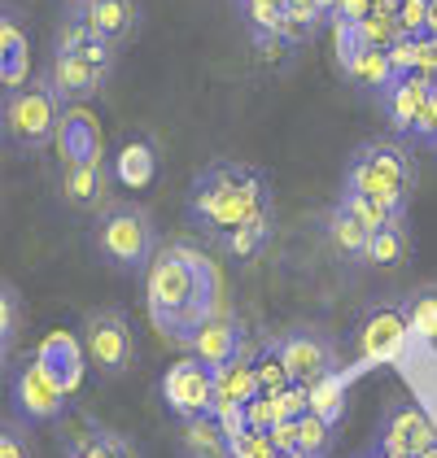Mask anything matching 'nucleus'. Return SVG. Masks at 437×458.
<instances>
[{"mask_svg": "<svg viewBox=\"0 0 437 458\" xmlns=\"http://www.w3.org/2000/svg\"><path fill=\"white\" fill-rule=\"evenodd\" d=\"M145 297L162 336L193 341L218 315V276L197 249L162 245L145 267Z\"/></svg>", "mask_w": 437, "mask_h": 458, "instance_id": "nucleus-1", "label": "nucleus"}, {"mask_svg": "<svg viewBox=\"0 0 437 458\" xmlns=\"http://www.w3.org/2000/svg\"><path fill=\"white\" fill-rule=\"evenodd\" d=\"M271 210V179L245 162H215L188 188V223L206 236H227L241 223Z\"/></svg>", "mask_w": 437, "mask_h": 458, "instance_id": "nucleus-2", "label": "nucleus"}, {"mask_svg": "<svg viewBox=\"0 0 437 458\" xmlns=\"http://www.w3.org/2000/svg\"><path fill=\"white\" fill-rule=\"evenodd\" d=\"M92 245L101 253V262H109L114 271H145L158 253V227L153 214L141 201H109L106 210L97 214L92 227Z\"/></svg>", "mask_w": 437, "mask_h": 458, "instance_id": "nucleus-3", "label": "nucleus"}, {"mask_svg": "<svg viewBox=\"0 0 437 458\" xmlns=\"http://www.w3.org/2000/svg\"><path fill=\"white\" fill-rule=\"evenodd\" d=\"M62 114H66V101L57 97L53 79L48 74L27 79L22 88L4 92V136L22 153H39V148H48L57 140Z\"/></svg>", "mask_w": 437, "mask_h": 458, "instance_id": "nucleus-4", "label": "nucleus"}, {"mask_svg": "<svg viewBox=\"0 0 437 458\" xmlns=\"http://www.w3.org/2000/svg\"><path fill=\"white\" fill-rule=\"evenodd\" d=\"M79 336H83L88 362H92V371L101 380H118V376L132 371V362H136V332H132V323H127L123 310H114V306L92 310L83 318Z\"/></svg>", "mask_w": 437, "mask_h": 458, "instance_id": "nucleus-5", "label": "nucleus"}, {"mask_svg": "<svg viewBox=\"0 0 437 458\" xmlns=\"http://www.w3.org/2000/svg\"><path fill=\"white\" fill-rule=\"evenodd\" d=\"M9 402L27 423H57L66 420V411H71V393L39 362V353L22 358L9 371Z\"/></svg>", "mask_w": 437, "mask_h": 458, "instance_id": "nucleus-6", "label": "nucleus"}, {"mask_svg": "<svg viewBox=\"0 0 437 458\" xmlns=\"http://www.w3.org/2000/svg\"><path fill=\"white\" fill-rule=\"evenodd\" d=\"M162 406L176 420H197V415H215L218 411V385H215V367H206L197 353L180 358L162 371Z\"/></svg>", "mask_w": 437, "mask_h": 458, "instance_id": "nucleus-7", "label": "nucleus"}, {"mask_svg": "<svg viewBox=\"0 0 437 458\" xmlns=\"http://www.w3.org/2000/svg\"><path fill=\"white\" fill-rule=\"evenodd\" d=\"M376 441H385L390 450L420 458L429 450H437V423L416 402H390L381 411V423H376Z\"/></svg>", "mask_w": 437, "mask_h": 458, "instance_id": "nucleus-8", "label": "nucleus"}, {"mask_svg": "<svg viewBox=\"0 0 437 458\" xmlns=\"http://www.w3.org/2000/svg\"><path fill=\"white\" fill-rule=\"evenodd\" d=\"M276 341H280V353H285L297 385H315L320 376L337 371V341L328 336L324 327H293V332L276 336Z\"/></svg>", "mask_w": 437, "mask_h": 458, "instance_id": "nucleus-9", "label": "nucleus"}, {"mask_svg": "<svg viewBox=\"0 0 437 458\" xmlns=\"http://www.w3.org/2000/svg\"><path fill=\"white\" fill-rule=\"evenodd\" d=\"M109 179H114V166H106V157L62 162V201L71 210H106Z\"/></svg>", "mask_w": 437, "mask_h": 458, "instance_id": "nucleus-10", "label": "nucleus"}, {"mask_svg": "<svg viewBox=\"0 0 437 458\" xmlns=\"http://www.w3.org/2000/svg\"><path fill=\"white\" fill-rule=\"evenodd\" d=\"M407 332H411L407 306H376L355 332V358L359 362H381V358H390L398 350Z\"/></svg>", "mask_w": 437, "mask_h": 458, "instance_id": "nucleus-11", "label": "nucleus"}, {"mask_svg": "<svg viewBox=\"0 0 437 458\" xmlns=\"http://www.w3.org/2000/svg\"><path fill=\"white\" fill-rule=\"evenodd\" d=\"M48 79H53V88H57V97H62L66 106H88V101L101 97L109 74L101 71V66H92L83 53H53Z\"/></svg>", "mask_w": 437, "mask_h": 458, "instance_id": "nucleus-12", "label": "nucleus"}, {"mask_svg": "<svg viewBox=\"0 0 437 458\" xmlns=\"http://www.w3.org/2000/svg\"><path fill=\"white\" fill-rule=\"evenodd\" d=\"M433 101V79L429 74H402V79H394L385 92H381V114L390 118V127L398 131V136H411V127L420 123V114H424V106Z\"/></svg>", "mask_w": 437, "mask_h": 458, "instance_id": "nucleus-13", "label": "nucleus"}, {"mask_svg": "<svg viewBox=\"0 0 437 458\" xmlns=\"http://www.w3.org/2000/svg\"><path fill=\"white\" fill-rule=\"evenodd\" d=\"M341 188H350V192H364V197H372V201H381V206H390L394 214H407V206H411V183H402V179H394L390 171H381V166H372V162H364L359 153H350V162H346V183Z\"/></svg>", "mask_w": 437, "mask_h": 458, "instance_id": "nucleus-14", "label": "nucleus"}, {"mask_svg": "<svg viewBox=\"0 0 437 458\" xmlns=\"http://www.w3.org/2000/svg\"><path fill=\"white\" fill-rule=\"evenodd\" d=\"M27 74H31V36L22 27V13L13 4H4V22H0V79H4V92L22 88Z\"/></svg>", "mask_w": 437, "mask_h": 458, "instance_id": "nucleus-15", "label": "nucleus"}, {"mask_svg": "<svg viewBox=\"0 0 437 458\" xmlns=\"http://www.w3.org/2000/svg\"><path fill=\"white\" fill-rule=\"evenodd\" d=\"M39 362L62 380V388L66 393H74V388L83 385V362H88V350H83V336H74V332H48L44 341H39Z\"/></svg>", "mask_w": 437, "mask_h": 458, "instance_id": "nucleus-16", "label": "nucleus"}, {"mask_svg": "<svg viewBox=\"0 0 437 458\" xmlns=\"http://www.w3.org/2000/svg\"><path fill=\"white\" fill-rule=\"evenodd\" d=\"M188 350L197 353L206 367H227V362H236V358L245 353V332H241L236 318L215 315L193 341H188Z\"/></svg>", "mask_w": 437, "mask_h": 458, "instance_id": "nucleus-17", "label": "nucleus"}, {"mask_svg": "<svg viewBox=\"0 0 437 458\" xmlns=\"http://www.w3.org/2000/svg\"><path fill=\"white\" fill-rule=\"evenodd\" d=\"M57 148L62 162H83V157H106L101 153V127L83 106H66L62 127H57Z\"/></svg>", "mask_w": 437, "mask_h": 458, "instance_id": "nucleus-18", "label": "nucleus"}, {"mask_svg": "<svg viewBox=\"0 0 437 458\" xmlns=\"http://www.w3.org/2000/svg\"><path fill=\"white\" fill-rule=\"evenodd\" d=\"M83 18H88L92 36L109 39V44H123V39L136 36V27H141V0H92L83 9Z\"/></svg>", "mask_w": 437, "mask_h": 458, "instance_id": "nucleus-19", "label": "nucleus"}, {"mask_svg": "<svg viewBox=\"0 0 437 458\" xmlns=\"http://www.w3.org/2000/svg\"><path fill=\"white\" fill-rule=\"evenodd\" d=\"M180 454L184 458H232V437L218 415H197L180 423Z\"/></svg>", "mask_w": 437, "mask_h": 458, "instance_id": "nucleus-20", "label": "nucleus"}, {"mask_svg": "<svg viewBox=\"0 0 437 458\" xmlns=\"http://www.w3.org/2000/svg\"><path fill=\"white\" fill-rule=\"evenodd\" d=\"M114 179L123 188H132V192L149 188L158 179V148H153V140H145V136L123 140V148L114 153Z\"/></svg>", "mask_w": 437, "mask_h": 458, "instance_id": "nucleus-21", "label": "nucleus"}, {"mask_svg": "<svg viewBox=\"0 0 437 458\" xmlns=\"http://www.w3.org/2000/svg\"><path fill=\"white\" fill-rule=\"evenodd\" d=\"M341 74H346L355 88L372 92L376 101H381V92L398 79V74H394V62H390V48H364V53H359V57H355Z\"/></svg>", "mask_w": 437, "mask_h": 458, "instance_id": "nucleus-22", "label": "nucleus"}, {"mask_svg": "<svg viewBox=\"0 0 437 458\" xmlns=\"http://www.w3.org/2000/svg\"><path fill=\"white\" fill-rule=\"evenodd\" d=\"M355 153H359L364 162H372V166L390 171V175L402 179V183H411V188H416V179H420V166H416L411 148L402 140H364Z\"/></svg>", "mask_w": 437, "mask_h": 458, "instance_id": "nucleus-23", "label": "nucleus"}, {"mask_svg": "<svg viewBox=\"0 0 437 458\" xmlns=\"http://www.w3.org/2000/svg\"><path fill=\"white\" fill-rule=\"evenodd\" d=\"M324 227H328V241H332V249H337V253H346V258H367V245H372V232H367L364 223H359L355 214L346 210L341 201H337V206L328 210Z\"/></svg>", "mask_w": 437, "mask_h": 458, "instance_id": "nucleus-24", "label": "nucleus"}, {"mask_svg": "<svg viewBox=\"0 0 437 458\" xmlns=\"http://www.w3.org/2000/svg\"><path fill=\"white\" fill-rule=\"evenodd\" d=\"M215 385H218V406H245L250 397L258 393V367L254 358H236V362H227V367H215Z\"/></svg>", "mask_w": 437, "mask_h": 458, "instance_id": "nucleus-25", "label": "nucleus"}, {"mask_svg": "<svg viewBox=\"0 0 437 458\" xmlns=\"http://www.w3.org/2000/svg\"><path fill=\"white\" fill-rule=\"evenodd\" d=\"M359 371V367H355ZM355 371H328V376H320L311 388V411L315 415H324L332 428L341 423V415H346V393H350V380H355Z\"/></svg>", "mask_w": 437, "mask_h": 458, "instance_id": "nucleus-26", "label": "nucleus"}, {"mask_svg": "<svg viewBox=\"0 0 437 458\" xmlns=\"http://www.w3.org/2000/svg\"><path fill=\"white\" fill-rule=\"evenodd\" d=\"M267 236H271V210L250 218V223H241L236 232H227V236H218V245L227 258H254L258 249L267 245Z\"/></svg>", "mask_w": 437, "mask_h": 458, "instance_id": "nucleus-27", "label": "nucleus"}, {"mask_svg": "<svg viewBox=\"0 0 437 458\" xmlns=\"http://www.w3.org/2000/svg\"><path fill=\"white\" fill-rule=\"evenodd\" d=\"M407 223L402 227H381V232H372V245H367V262L372 267H381V271H394L407 262Z\"/></svg>", "mask_w": 437, "mask_h": 458, "instance_id": "nucleus-28", "label": "nucleus"}, {"mask_svg": "<svg viewBox=\"0 0 437 458\" xmlns=\"http://www.w3.org/2000/svg\"><path fill=\"white\" fill-rule=\"evenodd\" d=\"M337 201L355 214L367 232H381V227H402V223H407V214H394L390 206L372 201V197H364V192H350V188H341V197H337Z\"/></svg>", "mask_w": 437, "mask_h": 458, "instance_id": "nucleus-29", "label": "nucleus"}, {"mask_svg": "<svg viewBox=\"0 0 437 458\" xmlns=\"http://www.w3.org/2000/svg\"><path fill=\"white\" fill-rule=\"evenodd\" d=\"M254 367H258V393H280V388L297 385V380H293V371H289V362H285V353H280V341H276V336L258 350Z\"/></svg>", "mask_w": 437, "mask_h": 458, "instance_id": "nucleus-30", "label": "nucleus"}, {"mask_svg": "<svg viewBox=\"0 0 437 458\" xmlns=\"http://www.w3.org/2000/svg\"><path fill=\"white\" fill-rule=\"evenodd\" d=\"M62 450H66V458H114L106 445V428L92 420H79L74 428H66Z\"/></svg>", "mask_w": 437, "mask_h": 458, "instance_id": "nucleus-31", "label": "nucleus"}, {"mask_svg": "<svg viewBox=\"0 0 437 458\" xmlns=\"http://www.w3.org/2000/svg\"><path fill=\"white\" fill-rule=\"evenodd\" d=\"M250 36H276L280 18H285V0H236Z\"/></svg>", "mask_w": 437, "mask_h": 458, "instance_id": "nucleus-32", "label": "nucleus"}, {"mask_svg": "<svg viewBox=\"0 0 437 458\" xmlns=\"http://www.w3.org/2000/svg\"><path fill=\"white\" fill-rule=\"evenodd\" d=\"M297 450H306L311 458H328V450H332V423L324 415H315V411H306L297 420Z\"/></svg>", "mask_w": 437, "mask_h": 458, "instance_id": "nucleus-33", "label": "nucleus"}, {"mask_svg": "<svg viewBox=\"0 0 437 458\" xmlns=\"http://www.w3.org/2000/svg\"><path fill=\"white\" fill-rule=\"evenodd\" d=\"M407 318H411V332L437 341V288H420L411 301H407Z\"/></svg>", "mask_w": 437, "mask_h": 458, "instance_id": "nucleus-34", "label": "nucleus"}, {"mask_svg": "<svg viewBox=\"0 0 437 458\" xmlns=\"http://www.w3.org/2000/svg\"><path fill=\"white\" fill-rule=\"evenodd\" d=\"M359 39H364V48H394L402 39V27L394 13H367L364 22H359Z\"/></svg>", "mask_w": 437, "mask_h": 458, "instance_id": "nucleus-35", "label": "nucleus"}, {"mask_svg": "<svg viewBox=\"0 0 437 458\" xmlns=\"http://www.w3.org/2000/svg\"><path fill=\"white\" fill-rule=\"evenodd\" d=\"M0 350L13 353V345H18V327H22V297H18V288H13V280H4V306H0Z\"/></svg>", "mask_w": 437, "mask_h": 458, "instance_id": "nucleus-36", "label": "nucleus"}, {"mask_svg": "<svg viewBox=\"0 0 437 458\" xmlns=\"http://www.w3.org/2000/svg\"><path fill=\"white\" fill-rule=\"evenodd\" d=\"M88 39H92L88 18H83V13H66V18H62V27L53 31V53H79Z\"/></svg>", "mask_w": 437, "mask_h": 458, "instance_id": "nucleus-37", "label": "nucleus"}, {"mask_svg": "<svg viewBox=\"0 0 437 458\" xmlns=\"http://www.w3.org/2000/svg\"><path fill=\"white\" fill-rule=\"evenodd\" d=\"M276 441L271 432H258V428H245L241 437H232V458H276Z\"/></svg>", "mask_w": 437, "mask_h": 458, "instance_id": "nucleus-38", "label": "nucleus"}, {"mask_svg": "<svg viewBox=\"0 0 437 458\" xmlns=\"http://www.w3.org/2000/svg\"><path fill=\"white\" fill-rule=\"evenodd\" d=\"M429 13H433V0H402L398 9V27L402 36H424L429 31Z\"/></svg>", "mask_w": 437, "mask_h": 458, "instance_id": "nucleus-39", "label": "nucleus"}, {"mask_svg": "<svg viewBox=\"0 0 437 458\" xmlns=\"http://www.w3.org/2000/svg\"><path fill=\"white\" fill-rule=\"evenodd\" d=\"M0 458H31L27 428L18 420H4V428H0Z\"/></svg>", "mask_w": 437, "mask_h": 458, "instance_id": "nucleus-40", "label": "nucleus"}, {"mask_svg": "<svg viewBox=\"0 0 437 458\" xmlns=\"http://www.w3.org/2000/svg\"><path fill=\"white\" fill-rule=\"evenodd\" d=\"M372 9H376V0H341V9H337V18L328 27H359Z\"/></svg>", "mask_w": 437, "mask_h": 458, "instance_id": "nucleus-41", "label": "nucleus"}, {"mask_svg": "<svg viewBox=\"0 0 437 458\" xmlns=\"http://www.w3.org/2000/svg\"><path fill=\"white\" fill-rule=\"evenodd\" d=\"M390 62H394V74H420L416 71V39L411 36H402L398 44H394V48H390Z\"/></svg>", "mask_w": 437, "mask_h": 458, "instance_id": "nucleus-42", "label": "nucleus"}, {"mask_svg": "<svg viewBox=\"0 0 437 458\" xmlns=\"http://www.w3.org/2000/svg\"><path fill=\"white\" fill-rule=\"evenodd\" d=\"M416 71L429 74L433 79L437 74V39L424 31V36H416Z\"/></svg>", "mask_w": 437, "mask_h": 458, "instance_id": "nucleus-43", "label": "nucleus"}, {"mask_svg": "<svg viewBox=\"0 0 437 458\" xmlns=\"http://www.w3.org/2000/svg\"><path fill=\"white\" fill-rule=\"evenodd\" d=\"M411 140H420V144H429L433 148L437 144V97L424 106V114H420V123L411 127Z\"/></svg>", "mask_w": 437, "mask_h": 458, "instance_id": "nucleus-44", "label": "nucleus"}, {"mask_svg": "<svg viewBox=\"0 0 437 458\" xmlns=\"http://www.w3.org/2000/svg\"><path fill=\"white\" fill-rule=\"evenodd\" d=\"M106 445L114 458H141V445L132 441V437H123V432H114V428H106Z\"/></svg>", "mask_w": 437, "mask_h": 458, "instance_id": "nucleus-45", "label": "nucleus"}, {"mask_svg": "<svg viewBox=\"0 0 437 458\" xmlns=\"http://www.w3.org/2000/svg\"><path fill=\"white\" fill-rule=\"evenodd\" d=\"M271 441H276V450H293L297 445V420H280L271 428Z\"/></svg>", "mask_w": 437, "mask_h": 458, "instance_id": "nucleus-46", "label": "nucleus"}, {"mask_svg": "<svg viewBox=\"0 0 437 458\" xmlns=\"http://www.w3.org/2000/svg\"><path fill=\"white\" fill-rule=\"evenodd\" d=\"M315 4H320V18H324V22H332L337 9H341V0H315Z\"/></svg>", "mask_w": 437, "mask_h": 458, "instance_id": "nucleus-47", "label": "nucleus"}, {"mask_svg": "<svg viewBox=\"0 0 437 458\" xmlns=\"http://www.w3.org/2000/svg\"><path fill=\"white\" fill-rule=\"evenodd\" d=\"M398 9H402V0H376V13H394L398 18Z\"/></svg>", "mask_w": 437, "mask_h": 458, "instance_id": "nucleus-48", "label": "nucleus"}, {"mask_svg": "<svg viewBox=\"0 0 437 458\" xmlns=\"http://www.w3.org/2000/svg\"><path fill=\"white\" fill-rule=\"evenodd\" d=\"M88 4H92V0H62V9H66V13H83Z\"/></svg>", "mask_w": 437, "mask_h": 458, "instance_id": "nucleus-49", "label": "nucleus"}, {"mask_svg": "<svg viewBox=\"0 0 437 458\" xmlns=\"http://www.w3.org/2000/svg\"><path fill=\"white\" fill-rule=\"evenodd\" d=\"M276 458H311V454H306V450H297V445H293V450H280V454H276Z\"/></svg>", "mask_w": 437, "mask_h": 458, "instance_id": "nucleus-50", "label": "nucleus"}, {"mask_svg": "<svg viewBox=\"0 0 437 458\" xmlns=\"http://www.w3.org/2000/svg\"><path fill=\"white\" fill-rule=\"evenodd\" d=\"M429 36L437 39V4H433V13H429Z\"/></svg>", "mask_w": 437, "mask_h": 458, "instance_id": "nucleus-51", "label": "nucleus"}, {"mask_svg": "<svg viewBox=\"0 0 437 458\" xmlns=\"http://www.w3.org/2000/svg\"><path fill=\"white\" fill-rule=\"evenodd\" d=\"M429 454H433V458H437V450H429Z\"/></svg>", "mask_w": 437, "mask_h": 458, "instance_id": "nucleus-52", "label": "nucleus"}, {"mask_svg": "<svg viewBox=\"0 0 437 458\" xmlns=\"http://www.w3.org/2000/svg\"><path fill=\"white\" fill-rule=\"evenodd\" d=\"M433 4H437V0H433Z\"/></svg>", "mask_w": 437, "mask_h": 458, "instance_id": "nucleus-53", "label": "nucleus"}, {"mask_svg": "<svg viewBox=\"0 0 437 458\" xmlns=\"http://www.w3.org/2000/svg\"><path fill=\"white\" fill-rule=\"evenodd\" d=\"M433 148H437V144H433Z\"/></svg>", "mask_w": 437, "mask_h": 458, "instance_id": "nucleus-54", "label": "nucleus"}]
</instances>
